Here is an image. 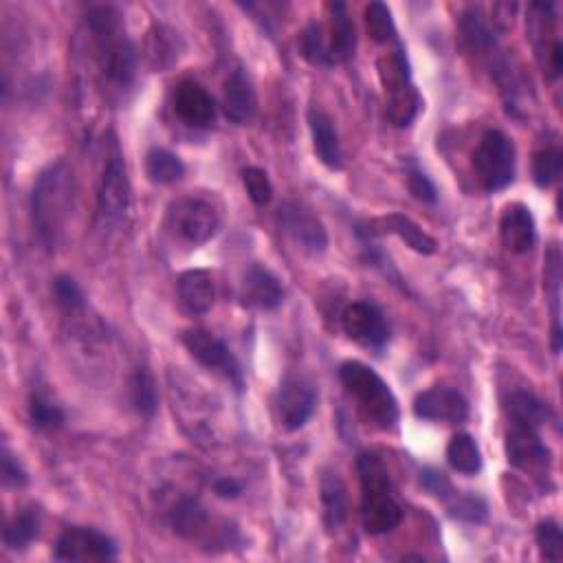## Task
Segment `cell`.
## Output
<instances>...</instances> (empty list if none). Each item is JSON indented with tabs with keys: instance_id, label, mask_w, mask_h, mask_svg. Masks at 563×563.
Segmentation results:
<instances>
[{
	"instance_id": "e575fe53",
	"label": "cell",
	"mask_w": 563,
	"mask_h": 563,
	"mask_svg": "<svg viewBox=\"0 0 563 563\" xmlns=\"http://www.w3.org/2000/svg\"><path fill=\"white\" fill-rule=\"evenodd\" d=\"M563 172V154L556 145L537 150L532 156V180L539 187H550L561 178Z\"/></svg>"
},
{
	"instance_id": "7a4b0ae2",
	"label": "cell",
	"mask_w": 563,
	"mask_h": 563,
	"mask_svg": "<svg viewBox=\"0 0 563 563\" xmlns=\"http://www.w3.org/2000/svg\"><path fill=\"white\" fill-rule=\"evenodd\" d=\"M73 210V172L64 161L51 163L40 172L32 192V221L51 251L60 245Z\"/></svg>"
},
{
	"instance_id": "ba28073f",
	"label": "cell",
	"mask_w": 563,
	"mask_h": 563,
	"mask_svg": "<svg viewBox=\"0 0 563 563\" xmlns=\"http://www.w3.org/2000/svg\"><path fill=\"white\" fill-rule=\"evenodd\" d=\"M130 201H132V187H130L128 167L117 139H113L106 152V163L97 187L99 216L108 223H119L126 219L130 210Z\"/></svg>"
},
{
	"instance_id": "6da1fadb",
	"label": "cell",
	"mask_w": 563,
	"mask_h": 563,
	"mask_svg": "<svg viewBox=\"0 0 563 563\" xmlns=\"http://www.w3.org/2000/svg\"><path fill=\"white\" fill-rule=\"evenodd\" d=\"M86 23L102 78L117 89L132 86L137 75V54L119 10L113 5L93 8Z\"/></svg>"
},
{
	"instance_id": "cb8c5ba5",
	"label": "cell",
	"mask_w": 563,
	"mask_h": 563,
	"mask_svg": "<svg viewBox=\"0 0 563 563\" xmlns=\"http://www.w3.org/2000/svg\"><path fill=\"white\" fill-rule=\"evenodd\" d=\"M330 58L335 64H345L356 51V30L343 3H330Z\"/></svg>"
},
{
	"instance_id": "603a6c76",
	"label": "cell",
	"mask_w": 563,
	"mask_h": 563,
	"mask_svg": "<svg viewBox=\"0 0 563 563\" xmlns=\"http://www.w3.org/2000/svg\"><path fill=\"white\" fill-rule=\"evenodd\" d=\"M172 530L183 539H201L210 530V513L197 497H180L169 511Z\"/></svg>"
},
{
	"instance_id": "d590c367",
	"label": "cell",
	"mask_w": 563,
	"mask_h": 563,
	"mask_svg": "<svg viewBox=\"0 0 563 563\" xmlns=\"http://www.w3.org/2000/svg\"><path fill=\"white\" fill-rule=\"evenodd\" d=\"M243 185L247 190V197L251 199L254 206L267 208L273 201V183L269 174L262 167H245L243 169Z\"/></svg>"
},
{
	"instance_id": "44dd1931",
	"label": "cell",
	"mask_w": 563,
	"mask_h": 563,
	"mask_svg": "<svg viewBox=\"0 0 563 563\" xmlns=\"http://www.w3.org/2000/svg\"><path fill=\"white\" fill-rule=\"evenodd\" d=\"M243 304L258 308V310H273L282 304L284 300V289L280 280L260 265H251L249 271L245 273L243 291H241Z\"/></svg>"
},
{
	"instance_id": "d6986e66",
	"label": "cell",
	"mask_w": 563,
	"mask_h": 563,
	"mask_svg": "<svg viewBox=\"0 0 563 563\" xmlns=\"http://www.w3.org/2000/svg\"><path fill=\"white\" fill-rule=\"evenodd\" d=\"M176 293H178L180 308L192 317L210 313L216 302L214 280L203 269H190L180 273L176 282Z\"/></svg>"
},
{
	"instance_id": "74e56055",
	"label": "cell",
	"mask_w": 563,
	"mask_h": 563,
	"mask_svg": "<svg viewBox=\"0 0 563 563\" xmlns=\"http://www.w3.org/2000/svg\"><path fill=\"white\" fill-rule=\"evenodd\" d=\"M449 500H454L449 504V515L460 519V521H469V524H482L489 515L486 502L478 495H458L454 493Z\"/></svg>"
},
{
	"instance_id": "5b68a950",
	"label": "cell",
	"mask_w": 563,
	"mask_h": 563,
	"mask_svg": "<svg viewBox=\"0 0 563 563\" xmlns=\"http://www.w3.org/2000/svg\"><path fill=\"white\" fill-rule=\"evenodd\" d=\"M377 71L388 99V119L397 128L412 126L423 106V99L412 82V69L406 56V47L397 43L390 54L379 58Z\"/></svg>"
},
{
	"instance_id": "b9f144b4",
	"label": "cell",
	"mask_w": 563,
	"mask_h": 563,
	"mask_svg": "<svg viewBox=\"0 0 563 563\" xmlns=\"http://www.w3.org/2000/svg\"><path fill=\"white\" fill-rule=\"evenodd\" d=\"M421 484L425 491H430L438 500H449L456 493L451 482L447 480V476L441 471H434V469H425L421 473Z\"/></svg>"
},
{
	"instance_id": "8992f818",
	"label": "cell",
	"mask_w": 563,
	"mask_h": 563,
	"mask_svg": "<svg viewBox=\"0 0 563 563\" xmlns=\"http://www.w3.org/2000/svg\"><path fill=\"white\" fill-rule=\"evenodd\" d=\"M517 150L508 134L489 130L473 152V167L486 192H502L515 180Z\"/></svg>"
},
{
	"instance_id": "f35d334b",
	"label": "cell",
	"mask_w": 563,
	"mask_h": 563,
	"mask_svg": "<svg viewBox=\"0 0 563 563\" xmlns=\"http://www.w3.org/2000/svg\"><path fill=\"white\" fill-rule=\"evenodd\" d=\"M54 297L69 313L82 310L84 304H86L82 286L73 278H69V275H58L54 280Z\"/></svg>"
},
{
	"instance_id": "7bdbcfd3",
	"label": "cell",
	"mask_w": 563,
	"mask_h": 563,
	"mask_svg": "<svg viewBox=\"0 0 563 563\" xmlns=\"http://www.w3.org/2000/svg\"><path fill=\"white\" fill-rule=\"evenodd\" d=\"M214 493L221 500H236L243 493V484L236 478H219L214 482Z\"/></svg>"
},
{
	"instance_id": "2e32d148",
	"label": "cell",
	"mask_w": 563,
	"mask_h": 563,
	"mask_svg": "<svg viewBox=\"0 0 563 563\" xmlns=\"http://www.w3.org/2000/svg\"><path fill=\"white\" fill-rule=\"evenodd\" d=\"M414 417L421 421L430 423H447L456 425L467 421L469 417V401L462 397V392L447 388V386H436L425 392H421L414 399Z\"/></svg>"
},
{
	"instance_id": "ffe728a7",
	"label": "cell",
	"mask_w": 563,
	"mask_h": 563,
	"mask_svg": "<svg viewBox=\"0 0 563 563\" xmlns=\"http://www.w3.org/2000/svg\"><path fill=\"white\" fill-rule=\"evenodd\" d=\"M223 110H225V117L238 126L254 119L258 110V95L245 69H236L227 78L225 93H223Z\"/></svg>"
},
{
	"instance_id": "277c9868",
	"label": "cell",
	"mask_w": 563,
	"mask_h": 563,
	"mask_svg": "<svg viewBox=\"0 0 563 563\" xmlns=\"http://www.w3.org/2000/svg\"><path fill=\"white\" fill-rule=\"evenodd\" d=\"M339 379L367 423L382 432H392L397 427L401 417L399 401L390 386L370 365L343 361L339 365Z\"/></svg>"
},
{
	"instance_id": "e0dca14e",
	"label": "cell",
	"mask_w": 563,
	"mask_h": 563,
	"mask_svg": "<svg viewBox=\"0 0 563 563\" xmlns=\"http://www.w3.org/2000/svg\"><path fill=\"white\" fill-rule=\"evenodd\" d=\"M176 117L190 128H212L216 124V102L214 97L195 80H183L172 95Z\"/></svg>"
},
{
	"instance_id": "4316f807",
	"label": "cell",
	"mask_w": 563,
	"mask_h": 563,
	"mask_svg": "<svg viewBox=\"0 0 563 563\" xmlns=\"http://www.w3.org/2000/svg\"><path fill=\"white\" fill-rule=\"evenodd\" d=\"M40 535V508L27 506L8 524L5 528V548L12 552L27 550Z\"/></svg>"
},
{
	"instance_id": "f546056e",
	"label": "cell",
	"mask_w": 563,
	"mask_h": 563,
	"mask_svg": "<svg viewBox=\"0 0 563 563\" xmlns=\"http://www.w3.org/2000/svg\"><path fill=\"white\" fill-rule=\"evenodd\" d=\"M145 174L156 185H172L185 176V165L174 152L152 148L145 154Z\"/></svg>"
},
{
	"instance_id": "d6a6232c",
	"label": "cell",
	"mask_w": 563,
	"mask_h": 563,
	"mask_svg": "<svg viewBox=\"0 0 563 563\" xmlns=\"http://www.w3.org/2000/svg\"><path fill=\"white\" fill-rule=\"evenodd\" d=\"M365 30L374 43H397V25L390 8L384 3H370L365 8Z\"/></svg>"
},
{
	"instance_id": "52a82bcc",
	"label": "cell",
	"mask_w": 563,
	"mask_h": 563,
	"mask_svg": "<svg viewBox=\"0 0 563 563\" xmlns=\"http://www.w3.org/2000/svg\"><path fill=\"white\" fill-rule=\"evenodd\" d=\"M167 225L185 243L206 245L221 230V212L206 197H183L167 208Z\"/></svg>"
},
{
	"instance_id": "484cf974",
	"label": "cell",
	"mask_w": 563,
	"mask_h": 563,
	"mask_svg": "<svg viewBox=\"0 0 563 563\" xmlns=\"http://www.w3.org/2000/svg\"><path fill=\"white\" fill-rule=\"evenodd\" d=\"M504 410H506L511 425L530 427V430H541L550 419L548 406L543 401H539L535 395L524 392V390L511 392Z\"/></svg>"
},
{
	"instance_id": "60d3db41",
	"label": "cell",
	"mask_w": 563,
	"mask_h": 563,
	"mask_svg": "<svg viewBox=\"0 0 563 563\" xmlns=\"http://www.w3.org/2000/svg\"><path fill=\"white\" fill-rule=\"evenodd\" d=\"M3 484L8 489H23L30 484V476L25 467L19 462V458L10 451V447H3Z\"/></svg>"
},
{
	"instance_id": "1f68e13d",
	"label": "cell",
	"mask_w": 563,
	"mask_h": 563,
	"mask_svg": "<svg viewBox=\"0 0 563 563\" xmlns=\"http://www.w3.org/2000/svg\"><path fill=\"white\" fill-rule=\"evenodd\" d=\"M546 291L550 293V306H552V350H554V354H559V350H561V313H559L561 258H559L556 249H552L546 260Z\"/></svg>"
},
{
	"instance_id": "8fae6325",
	"label": "cell",
	"mask_w": 563,
	"mask_h": 563,
	"mask_svg": "<svg viewBox=\"0 0 563 563\" xmlns=\"http://www.w3.org/2000/svg\"><path fill=\"white\" fill-rule=\"evenodd\" d=\"M54 556L58 561H113L117 543L97 528L71 526L58 537Z\"/></svg>"
},
{
	"instance_id": "3957f363",
	"label": "cell",
	"mask_w": 563,
	"mask_h": 563,
	"mask_svg": "<svg viewBox=\"0 0 563 563\" xmlns=\"http://www.w3.org/2000/svg\"><path fill=\"white\" fill-rule=\"evenodd\" d=\"M356 471L361 480V524L365 532H392L403 519V508L395 495L386 462L377 454L363 451L356 458Z\"/></svg>"
},
{
	"instance_id": "7402d4cb",
	"label": "cell",
	"mask_w": 563,
	"mask_h": 563,
	"mask_svg": "<svg viewBox=\"0 0 563 563\" xmlns=\"http://www.w3.org/2000/svg\"><path fill=\"white\" fill-rule=\"evenodd\" d=\"M308 128H310V137H313V148L317 159L328 167V169H341L343 167V152H341V141L335 128V121L330 119V115L319 108L313 106L308 110Z\"/></svg>"
},
{
	"instance_id": "8d00e7d4",
	"label": "cell",
	"mask_w": 563,
	"mask_h": 563,
	"mask_svg": "<svg viewBox=\"0 0 563 563\" xmlns=\"http://www.w3.org/2000/svg\"><path fill=\"white\" fill-rule=\"evenodd\" d=\"M535 539L539 546V554L546 561L563 559V532L554 519H543L535 528Z\"/></svg>"
},
{
	"instance_id": "4fadbf2b",
	"label": "cell",
	"mask_w": 563,
	"mask_h": 563,
	"mask_svg": "<svg viewBox=\"0 0 563 563\" xmlns=\"http://www.w3.org/2000/svg\"><path fill=\"white\" fill-rule=\"evenodd\" d=\"M354 234L365 243H372L374 238H379L384 234H392V236L401 238L412 251H417L421 256H432L438 249L436 241L419 223H414L406 214H388V216L377 219V221L361 223V225H356Z\"/></svg>"
},
{
	"instance_id": "7c38bea8",
	"label": "cell",
	"mask_w": 563,
	"mask_h": 563,
	"mask_svg": "<svg viewBox=\"0 0 563 563\" xmlns=\"http://www.w3.org/2000/svg\"><path fill=\"white\" fill-rule=\"evenodd\" d=\"M504 449L511 467L535 478H546L550 469V449L541 443L539 430L511 425V430L506 432Z\"/></svg>"
},
{
	"instance_id": "f1b7e54d",
	"label": "cell",
	"mask_w": 563,
	"mask_h": 563,
	"mask_svg": "<svg viewBox=\"0 0 563 563\" xmlns=\"http://www.w3.org/2000/svg\"><path fill=\"white\" fill-rule=\"evenodd\" d=\"M447 462L454 471L465 476H476L482 469V451L473 436L456 434L447 445Z\"/></svg>"
},
{
	"instance_id": "d4e9b609",
	"label": "cell",
	"mask_w": 563,
	"mask_h": 563,
	"mask_svg": "<svg viewBox=\"0 0 563 563\" xmlns=\"http://www.w3.org/2000/svg\"><path fill=\"white\" fill-rule=\"evenodd\" d=\"M321 508H324V524L326 528L332 532L337 528H341L348 519V511H350V502H348V489L343 484V480L339 478V473L335 471H326L321 476Z\"/></svg>"
},
{
	"instance_id": "9c48e42d",
	"label": "cell",
	"mask_w": 563,
	"mask_h": 563,
	"mask_svg": "<svg viewBox=\"0 0 563 563\" xmlns=\"http://www.w3.org/2000/svg\"><path fill=\"white\" fill-rule=\"evenodd\" d=\"M180 339H183V345L187 348V352H190L203 367L221 374L223 379H227L236 388L238 395L245 392L243 367L223 339H219L214 332H210L206 328L185 330Z\"/></svg>"
},
{
	"instance_id": "30bf717a",
	"label": "cell",
	"mask_w": 563,
	"mask_h": 563,
	"mask_svg": "<svg viewBox=\"0 0 563 563\" xmlns=\"http://www.w3.org/2000/svg\"><path fill=\"white\" fill-rule=\"evenodd\" d=\"M341 328L348 339L370 350H384L390 341L386 315L372 302H352L341 315Z\"/></svg>"
},
{
	"instance_id": "9a60e30c",
	"label": "cell",
	"mask_w": 563,
	"mask_h": 563,
	"mask_svg": "<svg viewBox=\"0 0 563 563\" xmlns=\"http://www.w3.org/2000/svg\"><path fill=\"white\" fill-rule=\"evenodd\" d=\"M278 417L284 430H302L315 414L317 395L310 382L302 377H286L278 390Z\"/></svg>"
},
{
	"instance_id": "83f0119b",
	"label": "cell",
	"mask_w": 563,
	"mask_h": 563,
	"mask_svg": "<svg viewBox=\"0 0 563 563\" xmlns=\"http://www.w3.org/2000/svg\"><path fill=\"white\" fill-rule=\"evenodd\" d=\"M130 406L143 419H152L159 410V395L152 372L148 367H137L130 377Z\"/></svg>"
},
{
	"instance_id": "5bb4252c",
	"label": "cell",
	"mask_w": 563,
	"mask_h": 563,
	"mask_svg": "<svg viewBox=\"0 0 563 563\" xmlns=\"http://www.w3.org/2000/svg\"><path fill=\"white\" fill-rule=\"evenodd\" d=\"M278 225L308 254H324L328 247V234L324 223L297 201H286L280 206Z\"/></svg>"
},
{
	"instance_id": "836d02e7",
	"label": "cell",
	"mask_w": 563,
	"mask_h": 563,
	"mask_svg": "<svg viewBox=\"0 0 563 563\" xmlns=\"http://www.w3.org/2000/svg\"><path fill=\"white\" fill-rule=\"evenodd\" d=\"M30 421L36 430L40 432H54L60 430L67 421L64 410L60 406H56L51 399H47L40 392H32L30 397Z\"/></svg>"
},
{
	"instance_id": "ab89813d",
	"label": "cell",
	"mask_w": 563,
	"mask_h": 563,
	"mask_svg": "<svg viewBox=\"0 0 563 563\" xmlns=\"http://www.w3.org/2000/svg\"><path fill=\"white\" fill-rule=\"evenodd\" d=\"M408 190L421 203L434 206L438 201V190H436L434 180L423 169H419V167H412L408 172Z\"/></svg>"
},
{
	"instance_id": "4dcf8cb0",
	"label": "cell",
	"mask_w": 563,
	"mask_h": 563,
	"mask_svg": "<svg viewBox=\"0 0 563 563\" xmlns=\"http://www.w3.org/2000/svg\"><path fill=\"white\" fill-rule=\"evenodd\" d=\"M297 49H300V56L313 67H321V69L335 67V62L330 58V45L326 38V30L319 23H310L302 32V36L297 40Z\"/></svg>"
},
{
	"instance_id": "ac0fdd59",
	"label": "cell",
	"mask_w": 563,
	"mask_h": 563,
	"mask_svg": "<svg viewBox=\"0 0 563 563\" xmlns=\"http://www.w3.org/2000/svg\"><path fill=\"white\" fill-rule=\"evenodd\" d=\"M500 238L515 256H524L535 247L537 225L532 212L524 203H511L504 208L500 219Z\"/></svg>"
}]
</instances>
